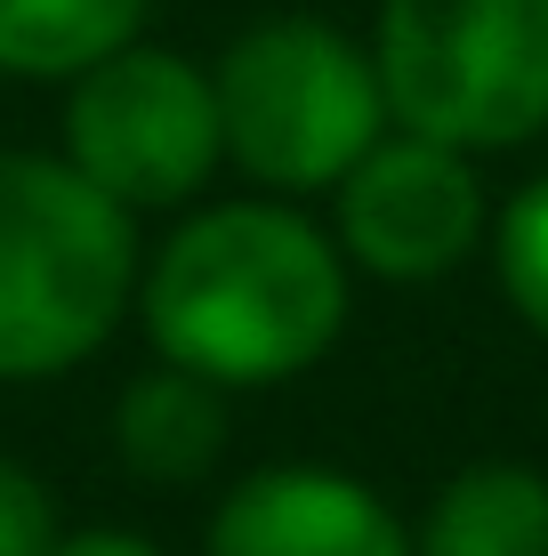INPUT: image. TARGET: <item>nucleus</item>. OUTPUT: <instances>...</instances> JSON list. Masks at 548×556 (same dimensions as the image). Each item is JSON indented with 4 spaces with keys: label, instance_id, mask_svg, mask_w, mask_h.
<instances>
[{
    "label": "nucleus",
    "instance_id": "obj_1",
    "mask_svg": "<svg viewBox=\"0 0 548 556\" xmlns=\"http://www.w3.org/2000/svg\"><path fill=\"white\" fill-rule=\"evenodd\" d=\"M355 266L298 202H194L138 266V323L169 371L211 388H282L347 331Z\"/></svg>",
    "mask_w": 548,
    "mask_h": 556
},
{
    "label": "nucleus",
    "instance_id": "obj_2",
    "mask_svg": "<svg viewBox=\"0 0 548 556\" xmlns=\"http://www.w3.org/2000/svg\"><path fill=\"white\" fill-rule=\"evenodd\" d=\"M138 218L56 153L0 146V388L81 371L138 299Z\"/></svg>",
    "mask_w": 548,
    "mask_h": 556
},
{
    "label": "nucleus",
    "instance_id": "obj_3",
    "mask_svg": "<svg viewBox=\"0 0 548 556\" xmlns=\"http://www.w3.org/2000/svg\"><path fill=\"white\" fill-rule=\"evenodd\" d=\"M226 162L275 202L331 194L387 138V89L355 33L331 16H258L211 65Z\"/></svg>",
    "mask_w": 548,
    "mask_h": 556
},
{
    "label": "nucleus",
    "instance_id": "obj_4",
    "mask_svg": "<svg viewBox=\"0 0 548 556\" xmlns=\"http://www.w3.org/2000/svg\"><path fill=\"white\" fill-rule=\"evenodd\" d=\"M371 65L387 122L451 153H508L548 129V0H380Z\"/></svg>",
    "mask_w": 548,
    "mask_h": 556
},
{
    "label": "nucleus",
    "instance_id": "obj_5",
    "mask_svg": "<svg viewBox=\"0 0 548 556\" xmlns=\"http://www.w3.org/2000/svg\"><path fill=\"white\" fill-rule=\"evenodd\" d=\"M56 162L81 169L89 186L145 218V210H194L202 186L226 169L218 89L211 65L154 41L113 49L81 81H65V146Z\"/></svg>",
    "mask_w": 548,
    "mask_h": 556
},
{
    "label": "nucleus",
    "instance_id": "obj_6",
    "mask_svg": "<svg viewBox=\"0 0 548 556\" xmlns=\"http://www.w3.org/2000/svg\"><path fill=\"white\" fill-rule=\"evenodd\" d=\"M484 235H493V202H484L476 153H451L411 129H387L331 186V242L355 275L436 282L476 258Z\"/></svg>",
    "mask_w": 548,
    "mask_h": 556
},
{
    "label": "nucleus",
    "instance_id": "obj_7",
    "mask_svg": "<svg viewBox=\"0 0 548 556\" xmlns=\"http://www.w3.org/2000/svg\"><path fill=\"white\" fill-rule=\"evenodd\" d=\"M211 556H411V532L364 476L275 459L218 501Z\"/></svg>",
    "mask_w": 548,
    "mask_h": 556
},
{
    "label": "nucleus",
    "instance_id": "obj_8",
    "mask_svg": "<svg viewBox=\"0 0 548 556\" xmlns=\"http://www.w3.org/2000/svg\"><path fill=\"white\" fill-rule=\"evenodd\" d=\"M113 452L145 484H194V476H211L218 452H226V388H211L194 371H169V363L138 371L113 395Z\"/></svg>",
    "mask_w": 548,
    "mask_h": 556
},
{
    "label": "nucleus",
    "instance_id": "obj_9",
    "mask_svg": "<svg viewBox=\"0 0 548 556\" xmlns=\"http://www.w3.org/2000/svg\"><path fill=\"white\" fill-rule=\"evenodd\" d=\"M411 556H548V476L524 459H476L428 501Z\"/></svg>",
    "mask_w": 548,
    "mask_h": 556
},
{
    "label": "nucleus",
    "instance_id": "obj_10",
    "mask_svg": "<svg viewBox=\"0 0 548 556\" xmlns=\"http://www.w3.org/2000/svg\"><path fill=\"white\" fill-rule=\"evenodd\" d=\"M154 0H0V73L9 81H81L113 49L145 41Z\"/></svg>",
    "mask_w": 548,
    "mask_h": 556
},
{
    "label": "nucleus",
    "instance_id": "obj_11",
    "mask_svg": "<svg viewBox=\"0 0 548 556\" xmlns=\"http://www.w3.org/2000/svg\"><path fill=\"white\" fill-rule=\"evenodd\" d=\"M493 275L500 299L524 315V331L548 339V178L517 186L493 218Z\"/></svg>",
    "mask_w": 548,
    "mask_h": 556
},
{
    "label": "nucleus",
    "instance_id": "obj_12",
    "mask_svg": "<svg viewBox=\"0 0 548 556\" xmlns=\"http://www.w3.org/2000/svg\"><path fill=\"white\" fill-rule=\"evenodd\" d=\"M56 541H65L56 492L25 459H0V556H56Z\"/></svg>",
    "mask_w": 548,
    "mask_h": 556
},
{
    "label": "nucleus",
    "instance_id": "obj_13",
    "mask_svg": "<svg viewBox=\"0 0 548 556\" xmlns=\"http://www.w3.org/2000/svg\"><path fill=\"white\" fill-rule=\"evenodd\" d=\"M56 556H162L145 532H65Z\"/></svg>",
    "mask_w": 548,
    "mask_h": 556
}]
</instances>
